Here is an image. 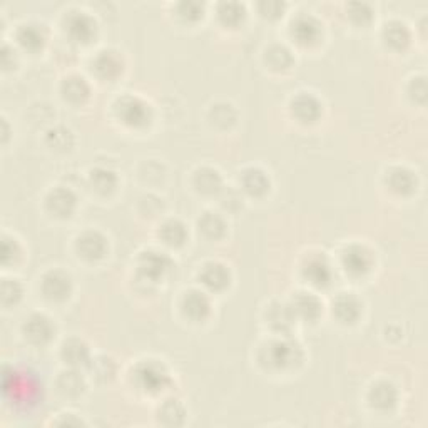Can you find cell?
Returning <instances> with one entry per match:
<instances>
[{
	"label": "cell",
	"mask_w": 428,
	"mask_h": 428,
	"mask_svg": "<svg viewBox=\"0 0 428 428\" xmlns=\"http://www.w3.org/2000/svg\"><path fill=\"white\" fill-rule=\"evenodd\" d=\"M66 29L72 39L79 42H89L95 34V20L85 12H71L66 19Z\"/></svg>",
	"instance_id": "30bf717a"
},
{
	"label": "cell",
	"mask_w": 428,
	"mask_h": 428,
	"mask_svg": "<svg viewBox=\"0 0 428 428\" xmlns=\"http://www.w3.org/2000/svg\"><path fill=\"white\" fill-rule=\"evenodd\" d=\"M266 62L270 64L273 69H286L293 64V56L286 45L273 44L266 51Z\"/></svg>",
	"instance_id": "83f0119b"
},
{
	"label": "cell",
	"mask_w": 428,
	"mask_h": 428,
	"mask_svg": "<svg viewBox=\"0 0 428 428\" xmlns=\"http://www.w3.org/2000/svg\"><path fill=\"white\" fill-rule=\"evenodd\" d=\"M49 139L52 141V144L56 145V148L66 149L69 148L72 143V134L69 129H64V127H57V129L51 131V134H49Z\"/></svg>",
	"instance_id": "d590c367"
},
{
	"label": "cell",
	"mask_w": 428,
	"mask_h": 428,
	"mask_svg": "<svg viewBox=\"0 0 428 428\" xmlns=\"http://www.w3.org/2000/svg\"><path fill=\"white\" fill-rule=\"evenodd\" d=\"M410 93H412V97H415L417 101H425L427 95V84L423 77H418V79H413L412 85H410Z\"/></svg>",
	"instance_id": "ab89813d"
},
{
	"label": "cell",
	"mask_w": 428,
	"mask_h": 428,
	"mask_svg": "<svg viewBox=\"0 0 428 428\" xmlns=\"http://www.w3.org/2000/svg\"><path fill=\"white\" fill-rule=\"evenodd\" d=\"M398 398V391L390 381H378L371 386L368 400H370L371 407L376 410H390L395 407Z\"/></svg>",
	"instance_id": "9a60e30c"
},
{
	"label": "cell",
	"mask_w": 428,
	"mask_h": 428,
	"mask_svg": "<svg viewBox=\"0 0 428 428\" xmlns=\"http://www.w3.org/2000/svg\"><path fill=\"white\" fill-rule=\"evenodd\" d=\"M333 313L340 321L355 323L362 315V304L357 299V296L352 293H343L335 299Z\"/></svg>",
	"instance_id": "e0dca14e"
},
{
	"label": "cell",
	"mask_w": 428,
	"mask_h": 428,
	"mask_svg": "<svg viewBox=\"0 0 428 428\" xmlns=\"http://www.w3.org/2000/svg\"><path fill=\"white\" fill-rule=\"evenodd\" d=\"M291 311L295 316L302 318V320L313 321L320 316L321 313V303L313 293H307V291H299L295 295L293 303L290 304Z\"/></svg>",
	"instance_id": "4fadbf2b"
},
{
	"label": "cell",
	"mask_w": 428,
	"mask_h": 428,
	"mask_svg": "<svg viewBox=\"0 0 428 428\" xmlns=\"http://www.w3.org/2000/svg\"><path fill=\"white\" fill-rule=\"evenodd\" d=\"M122 57L114 51H102L94 61V69L102 79H114L122 72Z\"/></svg>",
	"instance_id": "ac0fdd59"
},
{
	"label": "cell",
	"mask_w": 428,
	"mask_h": 428,
	"mask_svg": "<svg viewBox=\"0 0 428 428\" xmlns=\"http://www.w3.org/2000/svg\"><path fill=\"white\" fill-rule=\"evenodd\" d=\"M62 93L67 99L72 102H81L88 97L89 94V85L85 82L84 77L79 76H71L64 81L62 84Z\"/></svg>",
	"instance_id": "4316f807"
},
{
	"label": "cell",
	"mask_w": 428,
	"mask_h": 428,
	"mask_svg": "<svg viewBox=\"0 0 428 428\" xmlns=\"http://www.w3.org/2000/svg\"><path fill=\"white\" fill-rule=\"evenodd\" d=\"M303 275L311 285L326 286L331 281L330 263L321 254H313V256L307 258V261H304Z\"/></svg>",
	"instance_id": "8fae6325"
},
{
	"label": "cell",
	"mask_w": 428,
	"mask_h": 428,
	"mask_svg": "<svg viewBox=\"0 0 428 428\" xmlns=\"http://www.w3.org/2000/svg\"><path fill=\"white\" fill-rule=\"evenodd\" d=\"M291 34L299 44H315L321 35V24L309 13H302L291 22Z\"/></svg>",
	"instance_id": "5b68a950"
},
{
	"label": "cell",
	"mask_w": 428,
	"mask_h": 428,
	"mask_svg": "<svg viewBox=\"0 0 428 428\" xmlns=\"http://www.w3.org/2000/svg\"><path fill=\"white\" fill-rule=\"evenodd\" d=\"M350 16H352L357 22H362L363 24V22L371 19V8L368 4H359V2L350 4Z\"/></svg>",
	"instance_id": "f35d334b"
},
{
	"label": "cell",
	"mask_w": 428,
	"mask_h": 428,
	"mask_svg": "<svg viewBox=\"0 0 428 428\" xmlns=\"http://www.w3.org/2000/svg\"><path fill=\"white\" fill-rule=\"evenodd\" d=\"M291 111L299 121L303 122H313L321 116L323 106L320 99L316 95L308 93H299L291 101Z\"/></svg>",
	"instance_id": "9c48e42d"
},
{
	"label": "cell",
	"mask_w": 428,
	"mask_h": 428,
	"mask_svg": "<svg viewBox=\"0 0 428 428\" xmlns=\"http://www.w3.org/2000/svg\"><path fill=\"white\" fill-rule=\"evenodd\" d=\"M171 259L166 256L164 253L159 251H148L143 253V256L139 258V275L144 280L149 281H157L159 278H162L164 273L170 270Z\"/></svg>",
	"instance_id": "277c9868"
},
{
	"label": "cell",
	"mask_w": 428,
	"mask_h": 428,
	"mask_svg": "<svg viewBox=\"0 0 428 428\" xmlns=\"http://www.w3.org/2000/svg\"><path fill=\"white\" fill-rule=\"evenodd\" d=\"M241 184L246 193L253 196H261L270 189V177L266 176V172L259 167H246L241 172Z\"/></svg>",
	"instance_id": "d6986e66"
},
{
	"label": "cell",
	"mask_w": 428,
	"mask_h": 428,
	"mask_svg": "<svg viewBox=\"0 0 428 428\" xmlns=\"http://www.w3.org/2000/svg\"><path fill=\"white\" fill-rule=\"evenodd\" d=\"M194 184L196 188L206 194H213L218 193L222 186V179L220 176V172L213 167H201L194 176Z\"/></svg>",
	"instance_id": "603a6c76"
},
{
	"label": "cell",
	"mask_w": 428,
	"mask_h": 428,
	"mask_svg": "<svg viewBox=\"0 0 428 428\" xmlns=\"http://www.w3.org/2000/svg\"><path fill=\"white\" fill-rule=\"evenodd\" d=\"M72 281L71 276L62 270H52L44 276L42 290L44 295L51 299H66L71 293Z\"/></svg>",
	"instance_id": "52a82bcc"
},
{
	"label": "cell",
	"mask_w": 428,
	"mask_h": 428,
	"mask_svg": "<svg viewBox=\"0 0 428 428\" xmlns=\"http://www.w3.org/2000/svg\"><path fill=\"white\" fill-rule=\"evenodd\" d=\"M199 230L209 238H220V236L225 234L226 225L220 214L204 213L201 220H199Z\"/></svg>",
	"instance_id": "f546056e"
},
{
	"label": "cell",
	"mask_w": 428,
	"mask_h": 428,
	"mask_svg": "<svg viewBox=\"0 0 428 428\" xmlns=\"http://www.w3.org/2000/svg\"><path fill=\"white\" fill-rule=\"evenodd\" d=\"M213 114H214V121H216L218 124L227 126L230 122L234 121V112L230 104H227V106L226 104H218V106H214Z\"/></svg>",
	"instance_id": "8d00e7d4"
},
{
	"label": "cell",
	"mask_w": 428,
	"mask_h": 428,
	"mask_svg": "<svg viewBox=\"0 0 428 428\" xmlns=\"http://www.w3.org/2000/svg\"><path fill=\"white\" fill-rule=\"evenodd\" d=\"M283 7H285V4H281V2H261L259 4L261 12L265 13V16H270V17L280 16V12L283 11Z\"/></svg>",
	"instance_id": "b9f144b4"
},
{
	"label": "cell",
	"mask_w": 428,
	"mask_h": 428,
	"mask_svg": "<svg viewBox=\"0 0 428 428\" xmlns=\"http://www.w3.org/2000/svg\"><path fill=\"white\" fill-rule=\"evenodd\" d=\"M134 378L141 388L144 391H149V393H157V391L164 390L167 384H170V373L166 371V368L156 362L141 363V365L136 368Z\"/></svg>",
	"instance_id": "7a4b0ae2"
},
{
	"label": "cell",
	"mask_w": 428,
	"mask_h": 428,
	"mask_svg": "<svg viewBox=\"0 0 428 428\" xmlns=\"http://www.w3.org/2000/svg\"><path fill=\"white\" fill-rule=\"evenodd\" d=\"M24 333L32 343H47L54 335V325L45 315L35 313V315L29 316V320H25L24 325Z\"/></svg>",
	"instance_id": "7c38bea8"
},
{
	"label": "cell",
	"mask_w": 428,
	"mask_h": 428,
	"mask_svg": "<svg viewBox=\"0 0 428 428\" xmlns=\"http://www.w3.org/2000/svg\"><path fill=\"white\" fill-rule=\"evenodd\" d=\"M179 13L188 20H196L203 16V4L199 2H181Z\"/></svg>",
	"instance_id": "74e56055"
},
{
	"label": "cell",
	"mask_w": 428,
	"mask_h": 428,
	"mask_svg": "<svg viewBox=\"0 0 428 428\" xmlns=\"http://www.w3.org/2000/svg\"><path fill=\"white\" fill-rule=\"evenodd\" d=\"M62 357L72 367H79L89 359V348L84 341L81 340H69L66 341L62 348Z\"/></svg>",
	"instance_id": "d4e9b609"
},
{
	"label": "cell",
	"mask_w": 428,
	"mask_h": 428,
	"mask_svg": "<svg viewBox=\"0 0 428 428\" xmlns=\"http://www.w3.org/2000/svg\"><path fill=\"white\" fill-rule=\"evenodd\" d=\"M161 417L166 418L167 423H174L176 425V423H181V420H177V417H184V410L177 403V400H167V403H164L161 408Z\"/></svg>",
	"instance_id": "836d02e7"
},
{
	"label": "cell",
	"mask_w": 428,
	"mask_h": 428,
	"mask_svg": "<svg viewBox=\"0 0 428 428\" xmlns=\"http://www.w3.org/2000/svg\"><path fill=\"white\" fill-rule=\"evenodd\" d=\"M17 254H19V246H17L16 239L4 238V243H2V261L4 263H8V259L16 258Z\"/></svg>",
	"instance_id": "60d3db41"
},
{
	"label": "cell",
	"mask_w": 428,
	"mask_h": 428,
	"mask_svg": "<svg viewBox=\"0 0 428 428\" xmlns=\"http://www.w3.org/2000/svg\"><path fill=\"white\" fill-rule=\"evenodd\" d=\"M373 256L370 249L362 244H350L343 251V265L352 275H365L371 268Z\"/></svg>",
	"instance_id": "8992f818"
},
{
	"label": "cell",
	"mask_w": 428,
	"mask_h": 428,
	"mask_svg": "<svg viewBox=\"0 0 428 428\" xmlns=\"http://www.w3.org/2000/svg\"><path fill=\"white\" fill-rule=\"evenodd\" d=\"M230 270L225 265H221V263H208L201 271L203 285L208 286L209 290H225L230 285Z\"/></svg>",
	"instance_id": "44dd1931"
},
{
	"label": "cell",
	"mask_w": 428,
	"mask_h": 428,
	"mask_svg": "<svg viewBox=\"0 0 428 428\" xmlns=\"http://www.w3.org/2000/svg\"><path fill=\"white\" fill-rule=\"evenodd\" d=\"M159 236L166 244L181 246L188 238V231H186V226L179 220H167L166 222H162Z\"/></svg>",
	"instance_id": "cb8c5ba5"
},
{
	"label": "cell",
	"mask_w": 428,
	"mask_h": 428,
	"mask_svg": "<svg viewBox=\"0 0 428 428\" xmlns=\"http://www.w3.org/2000/svg\"><path fill=\"white\" fill-rule=\"evenodd\" d=\"M218 12H220V17L226 24H238L239 20H243L246 8L239 2H221Z\"/></svg>",
	"instance_id": "1f68e13d"
},
{
	"label": "cell",
	"mask_w": 428,
	"mask_h": 428,
	"mask_svg": "<svg viewBox=\"0 0 428 428\" xmlns=\"http://www.w3.org/2000/svg\"><path fill=\"white\" fill-rule=\"evenodd\" d=\"M90 183H93V186L99 193H111L117 184V176L116 172L106 170V167H95V170L90 172Z\"/></svg>",
	"instance_id": "f1b7e54d"
},
{
	"label": "cell",
	"mask_w": 428,
	"mask_h": 428,
	"mask_svg": "<svg viewBox=\"0 0 428 428\" xmlns=\"http://www.w3.org/2000/svg\"><path fill=\"white\" fill-rule=\"evenodd\" d=\"M17 39H19V42L24 45L25 49L35 51V49H39L40 45L44 44L45 30L42 29V25L29 22V24L20 25L19 32H17Z\"/></svg>",
	"instance_id": "7402d4cb"
},
{
	"label": "cell",
	"mask_w": 428,
	"mask_h": 428,
	"mask_svg": "<svg viewBox=\"0 0 428 428\" xmlns=\"http://www.w3.org/2000/svg\"><path fill=\"white\" fill-rule=\"evenodd\" d=\"M209 308H211V304H209L208 296L201 293V291L191 290L186 293L183 299V309L186 316H189L191 320L199 321L203 320V318H206Z\"/></svg>",
	"instance_id": "ffe728a7"
},
{
	"label": "cell",
	"mask_w": 428,
	"mask_h": 428,
	"mask_svg": "<svg viewBox=\"0 0 428 428\" xmlns=\"http://www.w3.org/2000/svg\"><path fill=\"white\" fill-rule=\"evenodd\" d=\"M22 286L17 280H4L2 283V299L4 303H13L20 298Z\"/></svg>",
	"instance_id": "e575fe53"
},
{
	"label": "cell",
	"mask_w": 428,
	"mask_h": 428,
	"mask_svg": "<svg viewBox=\"0 0 428 428\" xmlns=\"http://www.w3.org/2000/svg\"><path fill=\"white\" fill-rule=\"evenodd\" d=\"M386 184L398 194H410L417 186V177L403 166H395L386 172Z\"/></svg>",
	"instance_id": "2e32d148"
},
{
	"label": "cell",
	"mask_w": 428,
	"mask_h": 428,
	"mask_svg": "<svg viewBox=\"0 0 428 428\" xmlns=\"http://www.w3.org/2000/svg\"><path fill=\"white\" fill-rule=\"evenodd\" d=\"M268 365L278 370L293 367L296 362L302 359V350L293 341L288 340H278L270 343L265 350Z\"/></svg>",
	"instance_id": "3957f363"
},
{
	"label": "cell",
	"mask_w": 428,
	"mask_h": 428,
	"mask_svg": "<svg viewBox=\"0 0 428 428\" xmlns=\"http://www.w3.org/2000/svg\"><path fill=\"white\" fill-rule=\"evenodd\" d=\"M270 320L271 325L275 326L276 330L286 331L291 326V323H293L295 315L290 307H285V304H273Z\"/></svg>",
	"instance_id": "4dcf8cb0"
},
{
	"label": "cell",
	"mask_w": 428,
	"mask_h": 428,
	"mask_svg": "<svg viewBox=\"0 0 428 428\" xmlns=\"http://www.w3.org/2000/svg\"><path fill=\"white\" fill-rule=\"evenodd\" d=\"M59 388L67 395H77L84 388V381H82L79 373L67 371L62 373V376L59 378Z\"/></svg>",
	"instance_id": "d6a6232c"
},
{
	"label": "cell",
	"mask_w": 428,
	"mask_h": 428,
	"mask_svg": "<svg viewBox=\"0 0 428 428\" xmlns=\"http://www.w3.org/2000/svg\"><path fill=\"white\" fill-rule=\"evenodd\" d=\"M117 117L131 127H144L151 121V106L138 95L126 94L116 102Z\"/></svg>",
	"instance_id": "6da1fadb"
},
{
	"label": "cell",
	"mask_w": 428,
	"mask_h": 428,
	"mask_svg": "<svg viewBox=\"0 0 428 428\" xmlns=\"http://www.w3.org/2000/svg\"><path fill=\"white\" fill-rule=\"evenodd\" d=\"M384 37L386 44H390L391 47L402 49L408 44L410 40V30L408 27L400 20H391L385 25L384 29Z\"/></svg>",
	"instance_id": "484cf974"
},
{
	"label": "cell",
	"mask_w": 428,
	"mask_h": 428,
	"mask_svg": "<svg viewBox=\"0 0 428 428\" xmlns=\"http://www.w3.org/2000/svg\"><path fill=\"white\" fill-rule=\"evenodd\" d=\"M47 208L49 211L56 214V216L61 218L71 216L76 208V196L67 188L52 189L47 196Z\"/></svg>",
	"instance_id": "5bb4252c"
},
{
	"label": "cell",
	"mask_w": 428,
	"mask_h": 428,
	"mask_svg": "<svg viewBox=\"0 0 428 428\" xmlns=\"http://www.w3.org/2000/svg\"><path fill=\"white\" fill-rule=\"evenodd\" d=\"M77 251L90 261L101 259L107 253V239L99 231H85L77 238Z\"/></svg>",
	"instance_id": "ba28073f"
}]
</instances>
